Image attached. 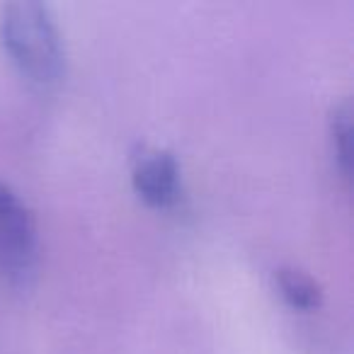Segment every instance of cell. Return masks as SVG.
<instances>
[{
	"mask_svg": "<svg viewBox=\"0 0 354 354\" xmlns=\"http://www.w3.org/2000/svg\"><path fill=\"white\" fill-rule=\"evenodd\" d=\"M0 44L20 75L37 90L59 88L66 75V46L49 6L17 0L0 8Z\"/></svg>",
	"mask_w": 354,
	"mask_h": 354,
	"instance_id": "obj_1",
	"label": "cell"
},
{
	"mask_svg": "<svg viewBox=\"0 0 354 354\" xmlns=\"http://www.w3.org/2000/svg\"><path fill=\"white\" fill-rule=\"evenodd\" d=\"M39 267V233L32 209L0 180V272L12 286H30Z\"/></svg>",
	"mask_w": 354,
	"mask_h": 354,
	"instance_id": "obj_2",
	"label": "cell"
},
{
	"mask_svg": "<svg viewBox=\"0 0 354 354\" xmlns=\"http://www.w3.org/2000/svg\"><path fill=\"white\" fill-rule=\"evenodd\" d=\"M133 192L153 209H175L183 202V167L167 148L141 146L131 158Z\"/></svg>",
	"mask_w": 354,
	"mask_h": 354,
	"instance_id": "obj_3",
	"label": "cell"
},
{
	"mask_svg": "<svg viewBox=\"0 0 354 354\" xmlns=\"http://www.w3.org/2000/svg\"><path fill=\"white\" fill-rule=\"evenodd\" d=\"M274 286L279 291V296L284 299V304L294 310H315L323 304V289L320 284L301 267H277L274 270Z\"/></svg>",
	"mask_w": 354,
	"mask_h": 354,
	"instance_id": "obj_4",
	"label": "cell"
},
{
	"mask_svg": "<svg viewBox=\"0 0 354 354\" xmlns=\"http://www.w3.org/2000/svg\"><path fill=\"white\" fill-rule=\"evenodd\" d=\"M328 133L335 170L344 183H349L352 177V109L347 100L333 104L328 117Z\"/></svg>",
	"mask_w": 354,
	"mask_h": 354,
	"instance_id": "obj_5",
	"label": "cell"
}]
</instances>
